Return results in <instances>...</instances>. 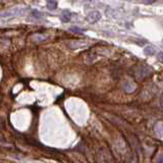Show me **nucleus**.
Segmentation results:
<instances>
[{
    "label": "nucleus",
    "mask_w": 163,
    "mask_h": 163,
    "mask_svg": "<svg viewBox=\"0 0 163 163\" xmlns=\"http://www.w3.org/2000/svg\"><path fill=\"white\" fill-rule=\"evenodd\" d=\"M157 0H143V3L145 4H152V3L156 2Z\"/></svg>",
    "instance_id": "1a4fd4ad"
},
{
    "label": "nucleus",
    "mask_w": 163,
    "mask_h": 163,
    "mask_svg": "<svg viewBox=\"0 0 163 163\" xmlns=\"http://www.w3.org/2000/svg\"><path fill=\"white\" fill-rule=\"evenodd\" d=\"M25 9H12V10H9L7 12L1 13V16L2 17H14L17 15H22L24 14Z\"/></svg>",
    "instance_id": "f257e3e1"
},
{
    "label": "nucleus",
    "mask_w": 163,
    "mask_h": 163,
    "mask_svg": "<svg viewBox=\"0 0 163 163\" xmlns=\"http://www.w3.org/2000/svg\"><path fill=\"white\" fill-rule=\"evenodd\" d=\"M71 12L69 10H67V9H65V10H63L62 12H61V15H60V21L62 23H68L71 22Z\"/></svg>",
    "instance_id": "7ed1b4c3"
},
{
    "label": "nucleus",
    "mask_w": 163,
    "mask_h": 163,
    "mask_svg": "<svg viewBox=\"0 0 163 163\" xmlns=\"http://www.w3.org/2000/svg\"><path fill=\"white\" fill-rule=\"evenodd\" d=\"M101 18V13L99 11H92L87 15V21H88L90 24H95Z\"/></svg>",
    "instance_id": "f03ea898"
},
{
    "label": "nucleus",
    "mask_w": 163,
    "mask_h": 163,
    "mask_svg": "<svg viewBox=\"0 0 163 163\" xmlns=\"http://www.w3.org/2000/svg\"><path fill=\"white\" fill-rule=\"evenodd\" d=\"M32 15L34 17H36V18H42V17L44 16V13H42L41 11L37 10V9H34V10L32 11Z\"/></svg>",
    "instance_id": "423d86ee"
},
{
    "label": "nucleus",
    "mask_w": 163,
    "mask_h": 163,
    "mask_svg": "<svg viewBox=\"0 0 163 163\" xmlns=\"http://www.w3.org/2000/svg\"><path fill=\"white\" fill-rule=\"evenodd\" d=\"M123 88H125V90L127 91V92H129V93L135 90V86L131 85V82H125V85H123Z\"/></svg>",
    "instance_id": "39448f33"
},
{
    "label": "nucleus",
    "mask_w": 163,
    "mask_h": 163,
    "mask_svg": "<svg viewBox=\"0 0 163 163\" xmlns=\"http://www.w3.org/2000/svg\"><path fill=\"white\" fill-rule=\"evenodd\" d=\"M69 31L75 33V34H83V33H84L83 29H79V28H77V27H71V28H69Z\"/></svg>",
    "instance_id": "0eeeda50"
},
{
    "label": "nucleus",
    "mask_w": 163,
    "mask_h": 163,
    "mask_svg": "<svg viewBox=\"0 0 163 163\" xmlns=\"http://www.w3.org/2000/svg\"><path fill=\"white\" fill-rule=\"evenodd\" d=\"M144 52H145V54H147V55H154V54H155V49L153 47H151V46H149V47L145 48Z\"/></svg>",
    "instance_id": "6e6552de"
},
{
    "label": "nucleus",
    "mask_w": 163,
    "mask_h": 163,
    "mask_svg": "<svg viewBox=\"0 0 163 163\" xmlns=\"http://www.w3.org/2000/svg\"><path fill=\"white\" fill-rule=\"evenodd\" d=\"M47 8L50 10H54L57 8V2L55 0H47Z\"/></svg>",
    "instance_id": "20e7f679"
}]
</instances>
